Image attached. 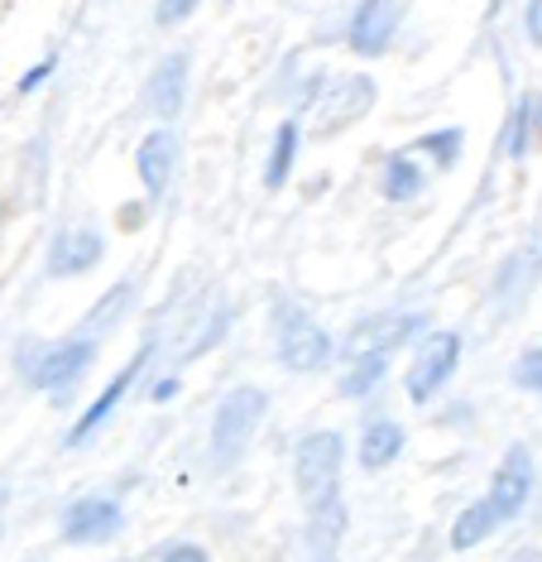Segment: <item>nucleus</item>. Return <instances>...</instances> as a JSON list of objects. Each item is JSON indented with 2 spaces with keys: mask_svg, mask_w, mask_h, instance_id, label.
<instances>
[{
  "mask_svg": "<svg viewBox=\"0 0 542 562\" xmlns=\"http://www.w3.org/2000/svg\"><path fill=\"white\" fill-rule=\"evenodd\" d=\"M298 145H303V121H283L274 131V145H269V159H264V188H283L298 164Z\"/></svg>",
  "mask_w": 542,
  "mask_h": 562,
  "instance_id": "18",
  "label": "nucleus"
},
{
  "mask_svg": "<svg viewBox=\"0 0 542 562\" xmlns=\"http://www.w3.org/2000/svg\"><path fill=\"white\" fill-rule=\"evenodd\" d=\"M5 505H10V485L0 481V539H5Z\"/></svg>",
  "mask_w": 542,
  "mask_h": 562,
  "instance_id": "30",
  "label": "nucleus"
},
{
  "mask_svg": "<svg viewBox=\"0 0 542 562\" xmlns=\"http://www.w3.org/2000/svg\"><path fill=\"white\" fill-rule=\"evenodd\" d=\"M163 562H212V558H206L202 543H173L169 553H163Z\"/></svg>",
  "mask_w": 542,
  "mask_h": 562,
  "instance_id": "28",
  "label": "nucleus"
},
{
  "mask_svg": "<svg viewBox=\"0 0 542 562\" xmlns=\"http://www.w3.org/2000/svg\"><path fill=\"white\" fill-rule=\"evenodd\" d=\"M178 155H183V139H178V131H169V125H159V131H149L145 139H139L135 149V169H139V183H145L149 198H163L178 173Z\"/></svg>",
  "mask_w": 542,
  "mask_h": 562,
  "instance_id": "13",
  "label": "nucleus"
},
{
  "mask_svg": "<svg viewBox=\"0 0 542 562\" xmlns=\"http://www.w3.org/2000/svg\"><path fill=\"white\" fill-rule=\"evenodd\" d=\"M121 529H125V509H121V501H111V495H82V501H72L58 519L63 543H72V548L111 543V539H121Z\"/></svg>",
  "mask_w": 542,
  "mask_h": 562,
  "instance_id": "8",
  "label": "nucleus"
},
{
  "mask_svg": "<svg viewBox=\"0 0 542 562\" xmlns=\"http://www.w3.org/2000/svg\"><path fill=\"white\" fill-rule=\"evenodd\" d=\"M404 24V0H360L346 24V48L355 58H384Z\"/></svg>",
  "mask_w": 542,
  "mask_h": 562,
  "instance_id": "10",
  "label": "nucleus"
},
{
  "mask_svg": "<svg viewBox=\"0 0 542 562\" xmlns=\"http://www.w3.org/2000/svg\"><path fill=\"white\" fill-rule=\"evenodd\" d=\"M154 351H159V341H145V347H139V351L131 356V361H125L121 370H115V375H111V385L101 390L97 400L82 408V418H77V428L68 432V447H82V442L92 438V432H97V428H101V424H106V418L115 414V408H121L125 390H131V385H139V375H145V366L154 361Z\"/></svg>",
  "mask_w": 542,
  "mask_h": 562,
  "instance_id": "12",
  "label": "nucleus"
},
{
  "mask_svg": "<svg viewBox=\"0 0 542 562\" xmlns=\"http://www.w3.org/2000/svg\"><path fill=\"white\" fill-rule=\"evenodd\" d=\"M533 270H538V240H528L523 255H513L505 265V279H499V299L505 303H519L523 299V284H533Z\"/></svg>",
  "mask_w": 542,
  "mask_h": 562,
  "instance_id": "24",
  "label": "nucleus"
},
{
  "mask_svg": "<svg viewBox=\"0 0 542 562\" xmlns=\"http://www.w3.org/2000/svg\"><path fill=\"white\" fill-rule=\"evenodd\" d=\"M538 491V462H533V447L528 442H513L505 452V462L495 467V481H489L485 501L489 509L499 515V524H513L528 509V501H533Z\"/></svg>",
  "mask_w": 542,
  "mask_h": 562,
  "instance_id": "7",
  "label": "nucleus"
},
{
  "mask_svg": "<svg viewBox=\"0 0 542 562\" xmlns=\"http://www.w3.org/2000/svg\"><path fill=\"white\" fill-rule=\"evenodd\" d=\"M97 361V337H68V341H54V347H44V341H24V351L15 356V366L30 375L34 390L44 394H68L77 380L87 375V366Z\"/></svg>",
  "mask_w": 542,
  "mask_h": 562,
  "instance_id": "4",
  "label": "nucleus"
},
{
  "mask_svg": "<svg viewBox=\"0 0 542 562\" xmlns=\"http://www.w3.org/2000/svg\"><path fill=\"white\" fill-rule=\"evenodd\" d=\"M188 87H192V54L173 48L154 63V72L145 78V111L154 121H178L188 106Z\"/></svg>",
  "mask_w": 542,
  "mask_h": 562,
  "instance_id": "11",
  "label": "nucleus"
},
{
  "mask_svg": "<svg viewBox=\"0 0 542 562\" xmlns=\"http://www.w3.org/2000/svg\"><path fill=\"white\" fill-rule=\"evenodd\" d=\"M428 188V173H422V164L408 155V149H398V155L384 159V173H380V193L389 202H413Z\"/></svg>",
  "mask_w": 542,
  "mask_h": 562,
  "instance_id": "17",
  "label": "nucleus"
},
{
  "mask_svg": "<svg viewBox=\"0 0 542 562\" xmlns=\"http://www.w3.org/2000/svg\"><path fill=\"white\" fill-rule=\"evenodd\" d=\"M341 471H346V438L337 428L307 432V438L293 447V485H298L303 509L327 505L341 495Z\"/></svg>",
  "mask_w": 542,
  "mask_h": 562,
  "instance_id": "3",
  "label": "nucleus"
},
{
  "mask_svg": "<svg viewBox=\"0 0 542 562\" xmlns=\"http://www.w3.org/2000/svg\"><path fill=\"white\" fill-rule=\"evenodd\" d=\"M513 385H519L523 394L542 390V347H523V356L513 361Z\"/></svg>",
  "mask_w": 542,
  "mask_h": 562,
  "instance_id": "25",
  "label": "nucleus"
},
{
  "mask_svg": "<svg viewBox=\"0 0 542 562\" xmlns=\"http://www.w3.org/2000/svg\"><path fill=\"white\" fill-rule=\"evenodd\" d=\"M523 30H528V44L542 40V0H528L523 5Z\"/></svg>",
  "mask_w": 542,
  "mask_h": 562,
  "instance_id": "29",
  "label": "nucleus"
},
{
  "mask_svg": "<svg viewBox=\"0 0 542 562\" xmlns=\"http://www.w3.org/2000/svg\"><path fill=\"white\" fill-rule=\"evenodd\" d=\"M101 255H106V240L92 226H72V232L54 236V246H48V274L54 279H77L87 270H97Z\"/></svg>",
  "mask_w": 542,
  "mask_h": 562,
  "instance_id": "14",
  "label": "nucleus"
},
{
  "mask_svg": "<svg viewBox=\"0 0 542 562\" xmlns=\"http://www.w3.org/2000/svg\"><path fill=\"white\" fill-rule=\"evenodd\" d=\"M54 68H58V58H44V63H34V68H30V72H24V78H20V97L38 92V87L48 82V72H54Z\"/></svg>",
  "mask_w": 542,
  "mask_h": 562,
  "instance_id": "27",
  "label": "nucleus"
},
{
  "mask_svg": "<svg viewBox=\"0 0 542 562\" xmlns=\"http://www.w3.org/2000/svg\"><path fill=\"white\" fill-rule=\"evenodd\" d=\"M202 0H159L154 5V24H163V30H173V24H183L192 10H197Z\"/></svg>",
  "mask_w": 542,
  "mask_h": 562,
  "instance_id": "26",
  "label": "nucleus"
},
{
  "mask_svg": "<svg viewBox=\"0 0 542 562\" xmlns=\"http://www.w3.org/2000/svg\"><path fill=\"white\" fill-rule=\"evenodd\" d=\"M346 375H341V394L346 400H365L380 390V380L389 375V356H346Z\"/></svg>",
  "mask_w": 542,
  "mask_h": 562,
  "instance_id": "20",
  "label": "nucleus"
},
{
  "mask_svg": "<svg viewBox=\"0 0 542 562\" xmlns=\"http://www.w3.org/2000/svg\"><path fill=\"white\" fill-rule=\"evenodd\" d=\"M380 101V87L365 72H346V78H331V82H317L313 92V135L317 139H331L341 131H351L355 121H365Z\"/></svg>",
  "mask_w": 542,
  "mask_h": 562,
  "instance_id": "5",
  "label": "nucleus"
},
{
  "mask_svg": "<svg viewBox=\"0 0 542 562\" xmlns=\"http://www.w3.org/2000/svg\"><path fill=\"white\" fill-rule=\"evenodd\" d=\"M131 308H135V284H115L106 299L97 303V313L82 323V331H87V337H106L111 327L125 323V313H131Z\"/></svg>",
  "mask_w": 542,
  "mask_h": 562,
  "instance_id": "22",
  "label": "nucleus"
},
{
  "mask_svg": "<svg viewBox=\"0 0 542 562\" xmlns=\"http://www.w3.org/2000/svg\"><path fill=\"white\" fill-rule=\"evenodd\" d=\"M461 366V337L456 331H432V337L418 341V351H413V366H408V400L413 404H432L442 385L451 375H456Z\"/></svg>",
  "mask_w": 542,
  "mask_h": 562,
  "instance_id": "6",
  "label": "nucleus"
},
{
  "mask_svg": "<svg viewBox=\"0 0 542 562\" xmlns=\"http://www.w3.org/2000/svg\"><path fill=\"white\" fill-rule=\"evenodd\" d=\"M274 356H279L283 370H293V375H317V370L331 366L337 341H331V331L307 308H298V303H279L274 308Z\"/></svg>",
  "mask_w": 542,
  "mask_h": 562,
  "instance_id": "2",
  "label": "nucleus"
},
{
  "mask_svg": "<svg viewBox=\"0 0 542 562\" xmlns=\"http://www.w3.org/2000/svg\"><path fill=\"white\" fill-rule=\"evenodd\" d=\"M264 414H269V394L255 390V385H236L222 404H216V414H212V467L216 471H230L245 452H250Z\"/></svg>",
  "mask_w": 542,
  "mask_h": 562,
  "instance_id": "1",
  "label": "nucleus"
},
{
  "mask_svg": "<svg viewBox=\"0 0 542 562\" xmlns=\"http://www.w3.org/2000/svg\"><path fill=\"white\" fill-rule=\"evenodd\" d=\"M495 529H505V524H499V515L489 509V501L481 495V501L466 505L456 515V524H451V548H456V553H471V548H481Z\"/></svg>",
  "mask_w": 542,
  "mask_h": 562,
  "instance_id": "19",
  "label": "nucleus"
},
{
  "mask_svg": "<svg viewBox=\"0 0 542 562\" xmlns=\"http://www.w3.org/2000/svg\"><path fill=\"white\" fill-rule=\"evenodd\" d=\"M461 149H466V135H461L456 125H447V131L418 135V145H413L408 155H428L437 169H456V164H461Z\"/></svg>",
  "mask_w": 542,
  "mask_h": 562,
  "instance_id": "23",
  "label": "nucleus"
},
{
  "mask_svg": "<svg viewBox=\"0 0 542 562\" xmlns=\"http://www.w3.org/2000/svg\"><path fill=\"white\" fill-rule=\"evenodd\" d=\"M398 452H404V428L394 424V418H374L360 432V467L365 471H384L389 462H398Z\"/></svg>",
  "mask_w": 542,
  "mask_h": 562,
  "instance_id": "16",
  "label": "nucleus"
},
{
  "mask_svg": "<svg viewBox=\"0 0 542 562\" xmlns=\"http://www.w3.org/2000/svg\"><path fill=\"white\" fill-rule=\"evenodd\" d=\"M341 539H346V501L341 495L307 509V553H313V562H341Z\"/></svg>",
  "mask_w": 542,
  "mask_h": 562,
  "instance_id": "15",
  "label": "nucleus"
},
{
  "mask_svg": "<svg viewBox=\"0 0 542 562\" xmlns=\"http://www.w3.org/2000/svg\"><path fill=\"white\" fill-rule=\"evenodd\" d=\"M533 135H538V92H528L519 106H513L509 125H505V155L509 159H528V149H533Z\"/></svg>",
  "mask_w": 542,
  "mask_h": 562,
  "instance_id": "21",
  "label": "nucleus"
},
{
  "mask_svg": "<svg viewBox=\"0 0 542 562\" xmlns=\"http://www.w3.org/2000/svg\"><path fill=\"white\" fill-rule=\"evenodd\" d=\"M422 327H428L422 313H370L365 323H355L351 331H346L341 351L346 356H389L394 361V351L408 347Z\"/></svg>",
  "mask_w": 542,
  "mask_h": 562,
  "instance_id": "9",
  "label": "nucleus"
}]
</instances>
